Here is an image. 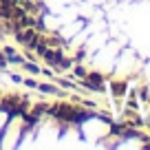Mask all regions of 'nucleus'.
<instances>
[{
  "label": "nucleus",
  "instance_id": "1",
  "mask_svg": "<svg viewBox=\"0 0 150 150\" xmlns=\"http://www.w3.org/2000/svg\"><path fill=\"white\" fill-rule=\"evenodd\" d=\"M47 115L55 117L57 122H69L71 115H73V106L69 102H60V104H53V106L47 108Z\"/></svg>",
  "mask_w": 150,
  "mask_h": 150
},
{
  "label": "nucleus",
  "instance_id": "2",
  "mask_svg": "<svg viewBox=\"0 0 150 150\" xmlns=\"http://www.w3.org/2000/svg\"><path fill=\"white\" fill-rule=\"evenodd\" d=\"M82 86L88 88V91H93V93H104V77L99 73H86Z\"/></svg>",
  "mask_w": 150,
  "mask_h": 150
},
{
  "label": "nucleus",
  "instance_id": "3",
  "mask_svg": "<svg viewBox=\"0 0 150 150\" xmlns=\"http://www.w3.org/2000/svg\"><path fill=\"white\" fill-rule=\"evenodd\" d=\"M13 35H16V42H18V44L27 47V44L31 42V40H35L40 33H38L33 27H27V29H20V31H18V33H13Z\"/></svg>",
  "mask_w": 150,
  "mask_h": 150
},
{
  "label": "nucleus",
  "instance_id": "4",
  "mask_svg": "<svg viewBox=\"0 0 150 150\" xmlns=\"http://www.w3.org/2000/svg\"><path fill=\"white\" fill-rule=\"evenodd\" d=\"M62 57H64V53H62V47H57L55 51H53V49L49 47V49H47V53L42 55V60L47 62L49 66H55V69H57V64H60V60H62Z\"/></svg>",
  "mask_w": 150,
  "mask_h": 150
},
{
  "label": "nucleus",
  "instance_id": "5",
  "mask_svg": "<svg viewBox=\"0 0 150 150\" xmlns=\"http://www.w3.org/2000/svg\"><path fill=\"white\" fill-rule=\"evenodd\" d=\"M38 91H40V93H44V95H57V97L62 95V91L57 88V86L49 84V82H44V84H38Z\"/></svg>",
  "mask_w": 150,
  "mask_h": 150
},
{
  "label": "nucleus",
  "instance_id": "6",
  "mask_svg": "<svg viewBox=\"0 0 150 150\" xmlns=\"http://www.w3.org/2000/svg\"><path fill=\"white\" fill-rule=\"evenodd\" d=\"M110 91H112V95H115V97H124V95H126V84H124V82H112L110 84Z\"/></svg>",
  "mask_w": 150,
  "mask_h": 150
},
{
  "label": "nucleus",
  "instance_id": "7",
  "mask_svg": "<svg viewBox=\"0 0 150 150\" xmlns=\"http://www.w3.org/2000/svg\"><path fill=\"white\" fill-rule=\"evenodd\" d=\"M22 66H24V69H27L31 75H40V66H38V62H31V60H27Z\"/></svg>",
  "mask_w": 150,
  "mask_h": 150
},
{
  "label": "nucleus",
  "instance_id": "8",
  "mask_svg": "<svg viewBox=\"0 0 150 150\" xmlns=\"http://www.w3.org/2000/svg\"><path fill=\"white\" fill-rule=\"evenodd\" d=\"M47 108H49V104H44V102H38V104H33V115H44L47 112Z\"/></svg>",
  "mask_w": 150,
  "mask_h": 150
},
{
  "label": "nucleus",
  "instance_id": "9",
  "mask_svg": "<svg viewBox=\"0 0 150 150\" xmlns=\"http://www.w3.org/2000/svg\"><path fill=\"white\" fill-rule=\"evenodd\" d=\"M55 84H60L62 88H66V91L75 88V82H71V80H64V77H55Z\"/></svg>",
  "mask_w": 150,
  "mask_h": 150
},
{
  "label": "nucleus",
  "instance_id": "10",
  "mask_svg": "<svg viewBox=\"0 0 150 150\" xmlns=\"http://www.w3.org/2000/svg\"><path fill=\"white\" fill-rule=\"evenodd\" d=\"M86 73H88V71H86L82 64H75V66H73V75H77V77H82V80L86 77Z\"/></svg>",
  "mask_w": 150,
  "mask_h": 150
},
{
  "label": "nucleus",
  "instance_id": "11",
  "mask_svg": "<svg viewBox=\"0 0 150 150\" xmlns=\"http://www.w3.org/2000/svg\"><path fill=\"white\" fill-rule=\"evenodd\" d=\"M7 60H9L11 64H20V66H22L24 62H27V57H22V55H18V53H13V55H9Z\"/></svg>",
  "mask_w": 150,
  "mask_h": 150
},
{
  "label": "nucleus",
  "instance_id": "12",
  "mask_svg": "<svg viewBox=\"0 0 150 150\" xmlns=\"http://www.w3.org/2000/svg\"><path fill=\"white\" fill-rule=\"evenodd\" d=\"M71 66H73V60H69V57H62L55 71H62V69H71Z\"/></svg>",
  "mask_w": 150,
  "mask_h": 150
},
{
  "label": "nucleus",
  "instance_id": "13",
  "mask_svg": "<svg viewBox=\"0 0 150 150\" xmlns=\"http://www.w3.org/2000/svg\"><path fill=\"white\" fill-rule=\"evenodd\" d=\"M128 108H132V110H137V108H139V102H137V93H135V91L130 93V99H128Z\"/></svg>",
  "mask_w": 150,
  "mask_h": 150
},
{
  "label": "nucleus",
  "instance_id": "14",
  "mask_svg": "<svg viewBox=\"0 0 150 150\" xmlns=\"http://www.w3.org/2000/svg\"><path fill=\"white\" fill-rule=\"evenodd\" d=\"M47 44H49L51 49H57V47H62V40L53 35V38H47Z\"/></svg>",
  "mask_w": 150,
  "mask_h": 150
},
{
  "label": "nucleus",
  "instance_id": "15",
  "mask_svg": "<svg viewBox=\"0 0 150 150\" xmlns=\"http://www.w3.org/2000/svg\"><path fill=\"white\" fill-rule=\"evenodd\" d=\"M124 126H126V124H110V135H122Z\"/></svg>",
  "mask_w": 150,
  "mask_h": 150
},
{
  "label": "nucleus",
  "instance_id": "16",
  "mask_svg": "<svg viewBox=\"0 0 150 150\" xmlns=\"http://www.w3.org/2000/svg\"><path fill=\"white\" fill-rule=\"evenodd\" d=\"M137 95H139V97L144 99V102H150V93H148V88H141Z\"/></svg>",
  "mask_w": 150,
  "mask_h": 150
},
{
  "label": "nucleus",
  "instance_id": "17",
  "mask_svg": "<svg viewBox=\"0 0 150 150\" xmlns=\"http://www.w3.org/2000/svg\"><path fill=\"white\" fill-rule=\"evenodd\" d=\"M7 64H9L7 55H5V53H0V69H7Z\"/></svg>",
  "mask_w": 150,
  "mask_h": 150
},
{
  "label": "nucleus",
  "instance_id": "18",
  "mask_svg": "<svg viewBox=\"0 0 150 150\" xmlns=\"http://www.w3.org/2000/svg\"><path fill=\"white\" fill-rule=\"evenodd\" d=\"M40 73H42L44 77H55V73H53L51 69H40Z\"/></svg>",
  "mask_w": 150,
  "mask_h": 150
},
{
  "label": "nucleus",
  "instance_id": "19",
  "mask_svg": "<svg viewBox=\"0 0 150 150\" xmlns=\"http://www.w3.org/2000/svg\"><path fill=\"white\" fill-rule=\"evenodd\" d=\"M22 84H27L29 88H38V82L35 80H22Z\"/></svg>",
  "mask_w": 150,
  "mask_h": 150
},
{
  "label": "nucleus",
  "instance_id": "20",
  "mask_svg": "<svg viewBox=\"0 0 150 150\" xmlns=\"http://www.w3.org/2000/svg\"><path fill=\"white\" fill-rule=\"evenodd\" d=\"M22 80H24V77H22V75H18V73L11 75V82H16V84H22Z\"/></svg>",
  "mask_w": 150,
  "mask_h": 150
},
{
  "label": "nucleus",
  "instance_id": "21",
  "mask_svg": "<svg viewBox=\"0 0 150 150\" xmlns=\"http://www.w3.org/2000/svg\"><path fill=\"white\" fill-rule=\"evenodd\" d=\"M2 53L9 57V55H13V53H16V49H13V47H5V49H2Z\"/></svg>",
  "mask_w": 150,
  "mask_h": 150
},
{
  "label": "nucleus",
  "instance_id": "22",
  "mask_svg": "<svg viewBox=\"0 0 150 150\" xmlns=\"http://www.w3.org/2000/svg\"><path fill=\"white\" fill-rule=\"evenodd\" d=\"M75 60H77V62H82V60H84V51H77V55H75Z\"/></svg>",
  "mask_w": 150,
  "mask_h": 150
},
{
  "label": "nucleus",
  "instance_id": "23",
  "mask_svg": "<svg viewBox=\"0 0 150 150\" xmlns=\"http://www.w3.org/2000/svg\"><path fill=\"white\" fill-rule=\"evenodd\" d=\"M82 104H84L86 108H93V106H95V102H86V99H84V102H82Z\"/></svg>",
  "mask_w": 150,
  "mask_h": 150
},
{
  "label": "nucleus",
  "instance_id": "24",
  "mask_svg": "<svg viewBox=\"0 0 150 150\" xmlns=\"http://www.w3.org/2000/svg\"><path fill=\"white\" fill-rule=\"evenodd\" d=\"M144 148H146V150H150V144H148V141H146V144H144Z\"/></svg>",
  "mask_w": 150,
  "mask_h": 150
}]
</instances>
